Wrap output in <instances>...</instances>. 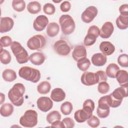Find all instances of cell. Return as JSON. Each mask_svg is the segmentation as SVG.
<instances>
[{
  "instance_id": "47",
  "label": "cell",
  "mask_w": 128,
  "mask_h": 128,
  "mask_svg": "<svg viewBox=\"0 0 128 128\" xmlns=\"http://www.w3.org/2000/svg\"><path fill=\"white\" fill-rule=\"evenodd\" d=\"M0 98H1V102H0V104H2V102H4V99H5V96H4V94H3L2 93H0Z\"/></svg>"
},
{
  "instance_id": "33",
  "label": "cell",
  "mask_w": 128,
  "mask_h": 128,
  "mask_svg": "<svg viewBox=\"0 0 128 128\" xmlns=\"http://www.w3.org/2000/svg\"><path fill=\"white\" fill-rule=\"evenodd\" d=\"M12 6L14 10L21 12L25 9L26 2L22 0H14L12 1Z\"/></svg>"
},
{
  "instance_id": "2",
  "label": "cell",
  "mask_w": 128,
  "mask_h": 128,
  "mask_svg": "<svg viewBox=\"0 0 128 128\" xmlns=\"http://www.w3.org/2000/svg\"><path fill=\"white\" fill-rule=\"evenodd\" d=\"M128 84L121 86L115 89L108 95V102L110 106L115 108L118 107L124 98L128 96Z\"/></svg>"
},
{
  "instance_id": "23",
  "label": "cell",
  "mask_w": 128,
  "mask_h": 128,
  "mask_svg": "<svg viewBox=\"0 0 128 128\" xmlns=\"http://www.w3.org/2000/svg\"><path fill=\"white\" fill-rule=\"evenodd\" d=\"M14 108L12 104L6 103L3 104L0 108V114L4 117H8L12 114L14 112Z\"/></svg>"
},
{
  "instance_id": "32",
  "label": "cell",
  "mask_w": 128,
  "mask_h": 128,
  "mask_svg": "<svg viewBox=\"0 0 128 128\" xmlns=\"http://www.w3.org/2000/svg\"><path fill=\"white\" fill-rule=\"evenodd\" d=\"M97 38L98 36L94 34L88 32V33L84 38V44L86 46H92L96 42Z\"/></svg>"
},
{
  "instance_id": "31",
  "label": "cell",
  "mask_w": 128,
  "mask_h": 128,
  "mask_svg": "<svg viewBox=\"0 0 128 128\" xmlns=\"http://www.w3.org/2000/svg\"><path fill=\"white\" fill-rule=\"evenodd\" d=\"M61 117V114L58 111L52 110L47 114L46 120L48 123L52 124L56 120H60Z\"/></svg>"
},
{
  "instance_id": "8",
  "label": "cell",
  "mask_w": 128,
  "mask_h": 128,
  "mask_svg": "<svg viewBox=\"0 0 128 128\" xmlns=\"http://www.w3.org/2000/svg\"><path fill=\"white\" fill-rule=\"evenodd\" d=\"M56 53L62 56L68 55L71 50V48L64 40H60L56 42L53 46Z\"/></svg>"
},
{
  "instance_id": "13",
  "label": "cell",
  "mask_w": 128,
  "mask_h": 128,
  "mask_svg": "<svg viewBox=\"0 0 128 128\" xmlns=\"http://www.w3.org/2000/svg\"><path fill=\"white\" fill-rule=\"evenodd\" d=\"M114 30V26L112 22H105L102 26L100 32V36L103 38H108L112 34Z\"/></svg>"
},
{
  "instance_id": "7",
  "label": "cell",
  "mask_w": 128,
  "mask_h": 128,
  "mask_svg": "<svg viewBox=\"0 0 128 128\" xmlns=\"http://www.w3.org/2000/svg\"><path fill=\"white\" fill-rule=\"evenodd\" d=\"M46 44V39L42 34H36L28 39L26 46L30 50H42Z\"/></svg>"
},
{
  "instance_id": "14",
  "label": "cell",
  "mask_w": 128,
  "mask_h": 128,
  "mask_svg": "<svg viewBox=\"0 0 128 128\" xmlns=\"http://www.w3.org/2000/svg\"><path fill=\"white\" fill-rule=\"evenodd\" d=\"M14 25V20L10 17H1L0 24V33H5L10 31Z\"/></svg>"
},
{
  "instance_id": "43",
  "label": "cell",
  "mask_w": 128,
  "mask_h": 128,
  "mask_svg": "<svg viewBox=\"0 0 128 128\" xmlns=\"http://www.w3.org/2000/svg\"><path fill=\"white\" fill-rule=\"evenodd\" d=\"M71 8V4L68 1H64L60 5V10L62 12H68Z\"/></svg>"
},
{
  "instance_id": "30",
  "label": "cell",
  "mask_w": 128,
  "mask_h": 128,
  "mask_svg": "<svg viewBox=\"0 0 128 128\" xmlns=\"http://www.w3.org/2000/svg\"><path fill=\"white\" fill-rule=\"evenodd\" d=\"M90 62L86 57L83 58L77 62V66L82 72H86L90 66Z\"/></svg>"
},
{
  "instance_id": "15",
  "label": "cell",
  "mask_w": 128,
  "mask_h": 128,
  "mask_svg": "<svg viewBox=\"0 0 128 128\" xmlns=\"http://www.w3.org/2000/svg\"><path fill=\"white\" fill-rule=\"evenodd\" d=\"M92 115V112L84 108L77 110L74 114V118L78 123H82L87 120Z\"/></svg>"
},
{
  "instance_id": "11",
  "label": "cell",
  "mask_w": 128,
  "mask_h": 128,
  "mask_svg": "<svg viewBox=\"0 0 128 128\" xmlns=\"http://www.w3.org/2000/svg\"><path fill=\"white\" fill-rule=\"evenodd\" d=\"M38 108L42 112H46L49 111L53 106L52 100L47 96H42L38 98L36 102Z\"/></svg>"
},
{
  "instance_id": "12",
  "label": "cell",
  "mask_w": 128,
  "mask_h": 128,
  "mask_svg": "<svg viewBox=\"0 0 128 128\" xmlns=\"http://www.w3.org/2000/svg\"><path fill=\"white\" fill-rule=\"evenodd\" d=\"M48 18L44 15L38 16L33 22V28L37 32H41L48 26Z\"/></svg>"
},
{
  "instance_id": "21",
  "label": "cell",
  "mask_w": 128,
  "mask_h": 128,
  "mask_svg": "<svg viewBox=\"0 0 128 128\" xmlns=\"http://www.w3.org/2000/svg\"><path fill=\"white\" fill-rule=\"evenodd\" d=\"M60 32L59 25L55 22L49 23L46 28L47 35L50 38L56 36Z\"/></svg>"
},
{
  "instance_id": "3",
  "label": "cell",
  "mask_w": 128,
  "mask_h": 128,
  "mask_svg": "<svg viewBox=\"0 0 128 128\" xmlns=\"http://www.w3.org/2000/svg\"><path fill=\"white\" fill-rule=\"evenodd\" d=\"M10 49L18 63L25 64L30 60L28 52L19 42H12L10 45Z\"/></svg>"
},
{
  "instance_id": "36",
  "label": "cell",
  "mask_w": 128,
  "mask_h": 128,
  "mask_svg": "<svg viewBox=\"0 0 128 128\" xmlns=\"http://www.w3.org/2000/svg\"><path fill=\"white\" fill-rule=\"evenodd\" d=\"M98 90L102 94H106L110 90L109 84L106 82H102L98 83Z\"/></svg>"
},
{
  "instance_id": "46",
  "label": "cell",
  "mask_w": 128,
  "mask_h": 128,
  "mask_svg": "<svg viewBox=\"0 0 128 128\" xmlns=\"http://www.w3.org/2000/svg\"><path fill=\"white\" fill-rule=\"evenodd\" d=\"M51 126L54 127V128H65V126L62 122L60 121V120H56L54 122H53L51 124Z\"/></svg>"
},
{
  "instance_id": "10",
  "label": "cell",
  "mask_w": 128,
  "mask_h": 128,
  "mask_svg": "<svg viewBox=\"0 0 128 128\" xmlns=\"http://www.w3.org/2000/svg\"><path fill=\"white\" fill-rule=\"evenodd\" d=\"M80 80L83 84L87 86L98 84V80L96 72H84L81 76Z\"/></svg>"
},
{
  "instance_id": "4",
  "label": "cell",
  "mask_w": 128,
  "mask_h": 128,
  "mask_svg": "<svg viewBox=\"0 0 128 128\" xmlns=\"http://www.w3.org/2000/svg\"><path fill=\"white\" fill-rule=\"evenodd\" d=\"M18 75L25 80L33 83L38 82L40 78V72L39 70L28 66H24L20 68Z\"/></svg>"
},
{
  "instance_id": "34",
  "label": "cell",
  "mask_w": 128,
  "mask_h": 128,
  "mask_svg": "<svg viewBox=\"0 0 128 128\" xmlns=\"http://www.w3.org/2000/svg\"><path fill=\"white\" fill-rule=\"evenodd\" d=\"M72 104L70 102H65L60 106V111L64 115H69L72 112Z\"/></svg>"
},
{
  "instance_id": "24",
  "label": "cell",
  "mask_w": 128,
  "mask_h": 128,
  "mask_svg": "<svg viewBox=\"0 0 128 128\" xmlns=\"http://www.w3.org/2000/svg\"><path fill=\"white\" fill-rule=\"evenodd\" d=\"M119 70L120 68L116 64L111 63L107 66L106 70V74L107 76L114 78H116V75Z\"/></svg>"
},
{
  "instance_id": "39",
  "label": "cell",
  "mask_w": 128,
  "mask_h": 128,
  "mask_svg": "<svg viewBox=\"0 0 128 128\" xmlns=\"http://www.w3.org/2000/svg\"><path fill=\"white\" fill-rule=\"evenodd\" d=\"M94 102L91 99L86 100L82 105V108L90 112H92L94 109Z\"/></svg>"
},
{
  "instance_id": "20",
  "label": "cell",
  "mask_w": 128,
  "mask_h": 128,
  "mask_svg": "<svg viewBox=\"0 0 128 128\" xmlns=\"http://www.w3.org/2000/svg\"><path fill=\"white\" fill-rule=\"evenodd\" d=\"M66 93L61 88H57L54 89L50 94L51 99L56 102H60L66 98Z\"/></svg>"
},
{
  "instance_id": "29",
  "label": "cell",
  "mask_w": 128,
  "mask_h": 128,
  "mask_svg": "<svg viewBox=\"0 0 128 128\" xmlns=\"http://www.w3.org/2000/svg\"><path fill=\"white\" fill-rule=\"evenodd\" d=\"M12 57L8 51L6 50L3 49L2 47H0V60L4 64H8L10 63Z\"/></svg>"
},
{
  "instance_id": "25",
  "label": "cell",
  "mask_w": 128,
  "mask_h": 128,
  "mask_svg": "<svg viewBox=\"0 0 128 128\" xmlns=\"http://www.w3.org/2000/svg\"><path fill=\"white\" fill-rule=\"evenodd\" d=\"M3 79L8 82H12L16 78V74L14 70L12 69H6L4 70L2 74Z\"/></svg>"
},
{
  "instance_id": "19",
  "label": "cell",
  "mask_w": 128,
  "mask_h": 128,
  "mask_svg": "<svg viewBox=\"0 0 128 128\" xmlns=\"http://www.w3.org/2000/svg\"><path fill=\"white\" fill-rule=\"evenodd\" d=\"M45 60L44 54L41 52H34L30 56V60L34 65L40 66L44 62Z\"/></svg>"
},
{
  "instance_id": "18",
  "label": "cell",
  "mask_w": 128,
  "mask_h": 128,
  "mask_svg": "<svg viewBox=\"0 0 128 128\" xmlns=\"http://www.w3.org/2000/svg\"><path fill=\"white\" fill-rule=\"evenodd\" d=\"M92 64L96 66H104L107 61L106 56L102 53H96L93 54L91 58Z\"/></svg>"
},
{
  "instance_id": "17",
  "label": "cell",
  "mask_w": 128,
  "mask_h": 128,
  "mask_svg": "<svg viewBox=\"0 0 128 128\" xmlns=\"http://www.w3.org/2000/svg\"><path fill=\"white\" fill-rule=\"evenodd\" d=\"M87 52L86 48L84 46H76L72 52V56L74 60L78 61L79 60L86 57Z\"/></svg>"
},
{
  "instance_id": "6",
  "label": "cell",
  "mask_w": 128,
  "mask_h": 128,
  "mask_svg": "<svg viewBox=\"0 0 128 128\" xmlns=\"http://www.w3.org/2000/svg\"><path fill=\"white\" fill-rule=\"evenodd\" d=\"M59 23L62 33L65 35L72 34L76 28L75 22L69 14H62L59 18Z\"/></svg>"
},
{
  "instance_id": "41",
  "label": "cell",
  "mask_w": 128,
  "mask_h": 128,
  "mask_svg": "<svg viewBox=\"0 0 128 128\" xmlns=\"http://www.w3.org/2000/svg\"><path fill=\"white\" fill-rule=\"evenodd\" d=\"M62 122L64 123L65 126V128H72L74 126V124H75L74 122L71 118H69V117L65 118L62 120Z\"/></svg>"
},
{
  "instance_id": "42",
  "label": "cell",
  "mask_w": 128,
  "mask_h": 128,
  "mask_svg": "<svg viewBox=\"0 0 128 128\" xmlns=\"http://www.w3.org/2000/svg\"><path fill=\"white\" fill-rule=\"evenodd\" d=\"M98 80V83L102 82H106L107 80V76L106 74V72L103 70H98L96 72Z\"/></svg>"
},
{
  "instance_id": "16",
  "label": "cell",
  "mask_w": 128,
  "mask_h": 128,
  "mask_svg": "<svg viewBox=\"0 0 128 128\" xmlns=\"http://www.w3.org/2000/svg\"><path fill=\"white\" fill-rule=\"evenodd\" d=\"M102 54L105 56H110L115 51V46L112 43L108 41L102 42L99 46Z\"/></svg>"
},
{
  "instance_id": "9",
  "label": "cell",
  "mask_w": 128,
  "mask_h": 128,
  "mask_svg": "<svg viewBox=\"0 0 128 128\" xmlns=\"http://www.w3.org/2000/svg\"><path fill=\"white\" fill-rule=\"evenodd\" d=\"M98 13V8L94 6H88L82 12L81 18L83 22L88 24L92 22Z\"/></svg>"
},
{
  "instance_id": "45",
  "label": "cell",
  "mask_w": 128,
  "mask_h": 128,
  "mask_svg": "<svg viewBox=\"0 0 128 128\" xmlns=\"http://www.w3.org/2000/svg\"><path fill=\"white\" fill-rule=\"evenodd\" d=\"M119 12L120 15L128 16V4H124L119 8Z\"/></svg>"
},
{
  "instance_id": "35",
  "label": "cell",
  "mask_w": 128,
  "mask_h": 128,
  "mask_svg": "<svg viewBox=\"0 0 128 128\" xmlns=\"http://www.w3.org/2000/svg\"><path fill=\"white\" fill-rule=\"evenodd\" d=\"M118 64L122 67H128V55L126 54H123L120 55L118 58Z\"/></svg>"
},
{
  "instance_id": "40",
  "label": "cell",
  "mask_w": 128,
  "mask_h": 128,
  "mask_svg": "<svg viewBox=\"0 0 128 128\" xmlns=\"http://www.w3.org/2000/svg\"><path fill=\"white\" fill-rule=\"evenodd\" d=\"M12 40L10 37L8 36H3L0 38V47H8L12 44Z\"/></svg>"
},
{
  "instance_id": "37",
  "label": "cell",
  "mask_w": 128,
  "mask_h": 128,
  "mask_svg": "<svg viewBox=\"0 0 128 128\" xmlns=\"http://www.w3.org/2000/svg\"><path fill=\"white\" fill-rule=\"evenodd\" d=\"M88 124L93 128H97L99 126L100 124V120L98 117L95 116H92L88 120H87Z\"/></svg>"
},
{
  "instance_id": "44",
  "label": "cell",
  "mask_w": 128,
  "mask_h": 128,
  "mask_svg": "<svg viewBox=\"0 0 128 128\" xmlns=\"http://www.w3.org/2000/svg\"><path fill=\"white\" fill-rule=\"evenodd\" d=\"M110 110H102L97 108L96 114L98 116L102 118H106L110 114Z\"/></svg>"
},
{
  "instance_id": "1",
  "label": "cell",
  "mask_w": 128,
  "mask_h": 128,
  "mask_svg": "<svg viewBox=\"0 0 128 128\" xmlns=\"http://www.w3.org/2000/svg\"><path fill=\"white\" fill-rule=\"evenodd\" d=\"M25 87L22 83L14 84L8 92V98L11 102L16 106H21L24 102Z\"/></svg>"
},
{
  "instance_id": "26",
  "label": "cell",
  "mask_w": 128,
  "mask_h": 128,
  "mask_svg": "<svg viewBox=\"0 0 128 128\" xmlns=\"http://www.w3.org/2000/svg\"><path fill=\"white\" fill-rule=\"evenodd\" d=\"M27 10L31 14H37L41 10V4L36 1L30 2L28 4Z\"/></svg>"
},
{
  "instance_id": "27",
  "label": "cell",
  "mask_w": 128,
  "mask_h": 128,
  "mask_svg": "<svg viewBox=\"0 0 128 128\" xmlns=\"http://www.w3.org/2000/svg\"><path fill=\"white\" fill-rule=\"evenodd\" d=\"M116 24L120 30H126L128 27V16L120 15L116 19Z\"/></svg>"
},
{
  "instance_id": "5",
  "label": "cell",
  "mask_w": 128,
  "mask_h": 128,
  "mask_svg": "<svg viewBox=\"0 0 128 128\" xmlns=\"http://www.w3.org/2000/svg\"><path fill=\"white\" fill-rule=\"evenodd\" d=\"M38 113L36 110H27L24 114L20 117L19 122L24 127H34L38 124Z\"/></svg>"
},
{
  "instance_id": "22",
  "label": "cell",
  "mask_w": 128,
  "mask_h": 128,
  "mask_svg": "<svg viewBox=\"0 0 128 128\" xmlns=\"http://www.w3.org/2000/svg\"><path fill=\"white\" fill-rule=\"evenodd\" d=\"M115 78H116L120 86L128 84V72L125 70H119L117 72Z\"/></svg>"
},
{
  "instance_id": "28",
  "label": "cell",
  "mask_w": 128,
  "mask_h": 128,
  "mask_svg": "<svg viewBox=\"0 0 128 128\" xmlns=\"http://www.w3.org/2000/svg\"><path fill=\"white\" fill-rule=\"evenodd\" d=\"M51 85L48 81H42L37 86L38 92L42 94H46L50 92Z\"/></svg>"
},
{
  "instance_id": "38",
  "label": "cell",
  "mask_w": 128,
  "mask_h": 128,
  "mask_svg": "<svg viewBox=\"0 0 128 128\" xmlns=\"http://www.w3.org/2000/svg\"><path fill=\"white\" fill-rule=\"evenodd\" d=\"M44 12L48 15H52L56 12V8L54 4L51 3H46L43 6Z\"/></svg>"
}]
</instances>
